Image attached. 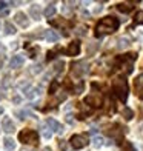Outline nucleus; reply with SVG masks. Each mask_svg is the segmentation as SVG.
Wrapping results in <instances>:
<instances>
[{
  "label": "nucleus",
  "mask_w": 143,
  "mask_h": 151,
  "mask_svg": "<svg viewBox=\"0 0 143 151\" xmlns=\"http://www.w3.org/2000/svg\"><path fill=\"white\" fill-rule=\"evenodd\" d=\"M19 139L22 143H37L39 140V134L34 129H25L19 134Z\"/></svg>",
  "instance_id": "20e7f679"
},
{
  "label": "nucleus",
  "mask_w": 143,
  "mask_h": 151,
  "mask_svg": "<svg viewBox=\"0 0 143 151\" xmlns=\"http://www.w3.org/2000/svg\"><path fill=\"white\" fill-rule=\"evenodd\" d=\"M119 50H125V48H128L129 46V39H126V37H122V39H119Z\"/></svg>",
  "instance_id": "f3484780"
},
{
  "label": "nucleus",
  "mask_w": 143,
  "mask_h": 151,
  "mask_svg": "<svg viewBox=\"0 0 143 151\" xmlns=\"http://www.w3.org/2000/svg\"><path fill=\"white\" fill-rule=\"evenodd\" d=\"M112 90L122 102H126V99H128V83H126L125 79H122V77L115 79L112 82Z\"/></svg>",
  "instance_id": "f03ea898"
},
{
  "label": "nucleus",
  "mask_w": 143,
  "mask_h": 151,
  "mask_svg": "<svg viewBox=\"0 0 143 151\" xmlns=\"http://www.w3.org/2000/svg\"><path fill=\"white\" fill-rule=\"evenodd\" d=\"M79 52H80V43H79V42L69 43V46H68V50H66L68 56H77Z\"/></svg>",
  "instance_id": "9d476101"
},
{
  "label": "nucleus",
  "mask_w": 143,
  "mask_h": 151,
  "mask_svg": "<svg viewBox=\"0 0 143 151\" xmlns=\"http://www.w3.org/2000/svg\"><path fill=\"white\" fill-rule=\"evenodd\" d=\"M46 125L49 127L54 133H57V134H63V131H65V128H63L62 123H59L57 120H54V119H51V117L46 119Z\"/></svg>",
  "instance_id": "423d86ee"
},
{
  "label": "nucleus",
  "mask_w": 143,
  "mask_h": 151,
  "mask_svg": "<svg viewBox=\"0 0 143 151\" xmlns=\"http://www.w3.org/2000/svg\"><path fill=\"white\" fill-rule=\"evenodd\" d=\"M14 22L16 23H19L20 26H23V28H26V26L29 25V20H28V17H26V14L25 12H17V14L14 16Z\"/></svg>",
  "instance_id": "6e6552de"
},
{
  "label": "nucleus",
  "mask_w": 143,
  "mask_h": 151,
  "mask_svg": "<svg viewBox=\"0 0 143 151\" xmlns=\"http://www.w3.org/2000/svg\"><path fill=\"white\" fill-rule=\"evenodd\" d=\"M117 9H119L120 12H129V11L132 9V6L125 5V3H120V5H117Z\"/></svg>",
  "instance_id": "412c9836"
},
{
  "label": "nucleus",
  "mask_w": 143,
  "mask_h": 151,
  "mask_svg": "<svg viewBox=\"0 0 143 151\" xmlns=\"http://www.w3.org/2000/svg\"><path fill=\"white\" fill-rule=\"evenodd\" d=\"M42 133H43V137H46V139H49V137L52 136V131H51V128L49 127H42Z\"/></svg>",
  "instance_id": "4be33fe9"
},
{
  "label": "nucleus",
  "mask_w": 143,
  "mask_h": 151,
  "mask_svg": "<svg viewBox=\"0 0 143 151\" xmlns=\"http://www.w3.org/2000/svg\"><path fill=\"white\" fill-rule=\"evenodd\" d=\"M119 20L115 19V17H105V19H102L100 22L97 23V26H95V34H97V37L100 36H103V34H109V32H114V31H117L119 28Z\"/></svg>",
  "instance_id": "f257e3e1"
},
{
  "label": "nucleus",
  "mask_w": 143,
  "mask_h": 151,
  "mask_svg": "<svg viewBox=\"0 0 143 151\" xmlns=\"http://www.w3.org/2000/svg\"><path fill=\"white\" fill-rule=\"evenodd\" d=\"M39 91H40L39 88H31V90H28V93H26V97H28V99L36 97V96H39V94H40Z\"/></svg>",
  "instance_id": "aec40b11"
},
{
  "label": "nucleus",
  "mask_w": 143,
  "mask_h": 151,
  "mask_svg": "<svg viewBox=\"0 0 143 151\" xmlns=\"http://www.w3.org/2000/svg\"><path fill=\"white\" fill-rule=\"evenodd\" d=\"M63 66H65V63L62 60H59L57 63H56V66H54V71L56 73H60V71H63Z\"/></svg>",
  "instance_id": "393cba45"
},
{
  "label": "nucleus",
  "mask_w": 143,
  "mask_h": 151,
  "mask_svg": "<svg viewBox=\"0 0 143 151\" xmlns=\"http://www.w3.org/2000/svg\"><path fill=\"white\" fill-rule=\"evenodd\" d=\"M85 104L92 105V106H100V105H102V96H100L99 93H91V94L85 99Z\"/></svg>",
  "instance_id": "0eeeda50"
},
{
  "label": "nucleus",
  "mask_w": 143,
  "mask_h": 151,
  "mask_svg": "<svg viewBox=\"0 0 143 151\" xmlns=\"http://www.w3.org/2000/svg\"><path fill=\"white\" fill-rule=\"evenodd\" d=\"M29 14L32 16V19L40 20V16H42V9H40V6L39 5H32L29 8Z\"/></svg>",
  "instance_id": "f8f14e48"
},
{
  "label": "nucleus",
  "mask_w": 143,
  "mask_h": 151,
  "mask_svg": "<svg viewBox=\"0 0 143 151\" xmlns=\"http://www.w3.org/2000/svg\"><path fill=\"white\" fill-rule=\"evenodd\" d=\"M59 86V83H57V82H52V85H51V88H49V93L52 94L54 91H56V88Z\"/></svg>",
  "instance_id": "bb28decb"
},
{
  "label": "nucleus",
  "mask_w": 143,
  "mask_h": 151,
  "mask_svg": "<svg viewBox=\"0 0 143 151\" xmlns=\"http://www.w3.org/2000/svg\"><path fill=\"white\" fill-rule=\"evenodd\" d=\"M14 123H12V120L9 119V117H5L3 120H2V129L5 133H12L14 131Z\"/></svg>",
  "instance_id": "1a4fd4ad"
},
{
  "label": "nucleus",
  "mask_w": 143,
  "mask_h": 151,
  "mask_svg": "<svg viewBox=\"0 0 143 151\" xmlns=\"http://www.w3.org/2000/svg\"><path fill=\"white\" fill-rule=\"evenodd\" d=\"M3 147L6 151H14L16 150V142L11 139V137H5V140H3Z\"/></svg>",
  "instance_id": "4468645a"
},
{
  "label": "nucleus",
  "mask_w": 143,
  "mask_h": 151,
  "mask_svg": "<svg viewBox=\"0 0 143 151\" xmlns=\"http://www.w3.org/2000/svg\"><path fill=\"white\" fill-rule=\"evenodd\" d=\"M2 113H3V108H2V106H0V114H2Z\"/></svg>",
  "instance_id": "72a5a7b5"
},
{
  "label": "nucleus",
  "mask_w": 143,
  "mask_h": 151,
  "mask_svg": "<svg viewBox=\"0 0 143 151\" xmlns=\"http://www.w3.org/2000/svg\"><path fill=\"white\" fill-rule=\"evenodd\" d=\"M16 116H19L20 120H23V119H26V117H34V114H32L31 111H28V109H20V111L16 113Z\"/></svg>",
  "instance_id": "2eb2a0df"
},
{
  "label": "nucleus",
  "mask_w": 143,
  "mask_h": 151,
  "mask_svg": "<svg viewBox=\"0 0 143 151\" xmlns=\"http://www.w3.org/2000/svg\"><path fill=\"white\" fill-rule=\"evenodd\" d=\"M5 32L6 34H14L16 32V28H14V26H12V23H5Z\"/></svg>",
  "instance_id": "5701e85b"
},
{
  "label": "nucleus",
  "mask_w": 143,
  "mask_h": 151,
  "mask_svg": "<svg viewBox=\"0 0 143 151\" xmlns=\"http://www.w3.org/2000/svg\"><path fill=\"white\" fill-rule=\"evenodd\" d=\"M12 102H14V104H19V102H20V97H19V96H16V97L12 99Z\"/></svg>",
  "instance_id": "7c9ffc66"
},
{
  "label": "nucleus",
  "mask_w": 143,
  "mask_h": 151,
  "mask_svg": "<svg viewBox=\"0 0 143 151\" xmlns=\"http://www.w3.org/2000/svg\"><path fill=\"white\" fill-rule=\"evenodd\" d=\"M5 6H6V2H0V11H2Z\"/></svg>",
  "instance_id": "2f4dec72"
},
{
  "label": "nucleus",
  "mask_w": 143,
  "mask_h": 151,
  "mask_svg": "<svg viewBox=\"0 0 143 151\" xmlns=\"http://www.w3.org/2000/svg\"><path fill=\"white\" fill-rule=\"evenodd\" d=\"M43 151H52V150H51L49 147H45V148H43Z\"/></svg>",
  "instance_id": "473e14b6"
},
{
  "label": "nucleus",
  "mask_w": 143,
  "mask_h": 151,
  "mask_svg": "<svg viewBox=\"0 0 143 151\" xmlns=\"http://www.w3.org/2000/svg\"><path fill=\"white\" fill-rule=\"evenodd\" d=\"M45 39L48 40V42L54 43V42H57V40H59V34H57L56 31L49 29V31H46V32H45Z\"/></svg>",
  "instance_id": "ddd939ff"
},
{
  "label": "nucleus",
  "mask_w": 143,
  "mask_h": 151,
  "mask_svg": "<svg viewBox=\"0 0 143 151\" xmlns=\"http://www.w3.org/2000/svg\"><path fill=\"white\" fill-rule=\"evenodd\" d=\"M135 90L142 91L143 90V74H140L137 79H135Z\"/></svg>",
  "instance_id": "6ab92c4d"
},
{
  "label": "nucleus",
  "mask_w": 143,
  "mask_h": 151,
  "mask_svg": "<svg viewBox=\"0 0 143 151\" xmlns=\"http://www.w3.org/2000/svg\"><path fill=\"white\" fill-rule=\"evenodd\" d=\"M103 142L105 140H103V137H102V136H95L94 139H92V143H94L95 148H100L102 145H103Z\"/></svg>",
  "instance_id": "a211bd4d"
},
{
  "label": "nucleus",
  "mask_w": 143,
  "mask_h": 151,
  "mask_svg": "<svg viewBox=\"0 0 143 151\" xmlns=\"http://www.w3.org/2000/svg\"><path fill=\"white\" fill-rule=\"evenodd\" d=\"M123 116H125V119H132V111H131V109H129V108H125L123 109Z\"/></svg>",
  "instance_id": "a878e982"
},
{
  "label": "nucleus",
  "mask_w": 143,
  "mask_h": 151,
  "mask_svg": "<svg viewBox=\"0 0 143 151\" xmlns=\"http://www.w3.org/2000/svg\"><path fill=\"white\" fill-rule=\"evenodd\" d=\"M134 22L137 23V25H143V11H139L137 14H135V19H134Z\"/></svg>",
  "instance_id": "b1692460"
},
{
  "label": "nucleus",
  "mask_w": 143,
  "mask_h": 151,
  "mask_svg": "<svg viewBox=\"0 0 143 151\" xmlns=\"http://www.w3.org/2000/svg\"><path fill=\"white\" fill-rule=\"evenodd\" d=\"M86 73H88V63L85 60H80V62L72 63V74L82 76V74H86Z\"/></svg>",
  "instance_id": "39448f33"
},
{
  "label": "nucleus",
  "mask_w": 143,
  "mask_h": 151,
  "mask_svg": "<svg viewBox=\"0 0 143 151\" xmlns=\"http://www.w3.org/2000/svg\"><path fill=\"white\" fill-rule=\"evenodd\" d=\"M23 62H25L23 56H12V59L9 62V66L11 68H20L23 65Z\"/></svg>",
  "instance_id": "9b49d317"
},
{
  "label": "nucleus",
  "mask_w": 143,
  "mask_h": 151,
  "mask_svg": "<svg viewBox=\"0 0 143 151\" xmlns=\"http://www.w3.org/2000/svg\"><path fill=\"white\" fill-rule=\"evenodd\" d=\"M66 122H68V123H72V116H71V114L66 116Z\"/></svg>",
  "instance_id": "c756f323"
},
{
  "label": "nucleus",
  "mask_w": 143,
  "mask_h": 151,
  "mask_svg": "<svg viewBox=\"0 0 143 151\" xmlns=\"http://www.w3.org/2000/svg\"><path fill=\"white\" fill-rule=\"evenodd\" d=\"M60 148H62L63 151H68V147H66V143H63V142H60Z\"/></svg>",
  "instance_id": "c85d7f7f"
},
{
  "label": "nucleus",
  "mask_w": 143,
  "mask_h": 151,
  "mask_svg": "<svg viewBox=\"0 0 143 151\" xmlns=\"http://www.w3.org/2000/svg\"><path fill=\"white\" fill-rule=\"evenodd\" d=\"M69 142H71V147L74 150H82V148H85L88 143H89L86 134H74Z\"/></svg>",
  "instance_id": "7ed1b4c3"
},
{
  "label": "nucleus",
  "mask_w": 143,
  "mask_h": 151,
  "mask_svg": "<svg viewBox=\"0 0 143 151\" xmlns=\"http://www.w3.org/2000/svg\"><path fill=\"white\" fill-rule=\"evenodd\" d=\"M43 14H45V17H48V19H49V17H52L54 14H56V6H54L52 3H51L49 6H46V8H45V11H43Z\"/></svg>",
  "instance_id": "dca6fc26"
},
{
  "label": "nucleus",
  "mask_w": 143,
  "mask_h": 151,
  "mask_svg": "<svg viewBox=\"0 0 143 151\" xmlns=\"http://www.w3.org/2000/svg\"><path fill=\"white\" fill-rule=\"evenodd\" d=\"M77 34H79V36H83V34H85V26H79V28H77Z\"/></svg>",
  "instance_id": "cd10ccee"
}]
</instances>
